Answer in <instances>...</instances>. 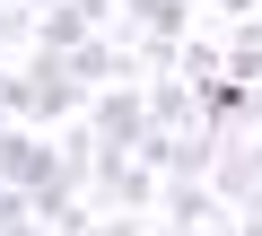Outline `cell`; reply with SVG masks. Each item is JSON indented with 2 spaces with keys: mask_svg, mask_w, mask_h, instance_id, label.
<instances>
[{
  "mask_svg": "<svg viewBox=\"0 0 262 236\" xmlns=\"http://www.w3.org/2000/svg\"><path fill=\"white\" fill-rule=\"evenodd\" d=\"M227 70L262 79V18H236V35H227Z\"/></svg>",
  "mask_w": 262,
  "mask_h": 236,
  "instance_id": "obj_6",
  "label": "cell"
},
{
  "mask_svg": "<svg viewBox=\"0 0 262 236\" xmlns=\"http://www.w3.org/2000/svg\"><path fill=\"white\" fill-rule=\"evenodd\" d=\"M210 175H219V192H227V201H245V192L262 184V140H253V132H219Z\"/></svg>",
  "mask_w": 262,
  "mask_h": 236,
  "instance_id": "obj_5",
  "label": "cell"
},
{
  "mask_svg": "<svg viewBox=\"0 0 262 236\" xmlns=\"http://www.w3.org/2000/svg\"><path fill=\"white\" fill-rule=\"evenodd\" d=\"M79 96H88V88H79L70 53H44V44H35V61L9 70V105H18V123H70Z\"/></svg>",
  "mask_w": 262,
  "mask_h": 236,
  "instance_id": "obj_2",
  "label": "cell"
},
{
  "mask_svg": "<svg viewBox=\"0 0 262 236\" xmlns=\"http://www.w3.org/2000/svg\"><path fill=\"white\" fill-rule=\"evenodd\" d=\"M158 192H166V175H158L140 149H96V227H140V219H158Z\"/></svg>",
  "mask_w": 262,
  "mask_h": 236,
  "instance_id": "obj_1",
  "label": "cell"
},
{
  "mask_svg": "<svg viewBox=\"0 0 262 236\" xmlns=\"http://www.w3.org/2000/svg\"><path fill=\"white\" fill-rule=\"evenodd\" d=\"M0 123H18V105H9V70H0Z\"/></svg>",
  "mask_w": 262,
  "mask_h": 236,
  "instance_id": "obj_7",
  "label": "cell"
},
{
  "mask_svg": "<svg viewBox=\"0 0 262 236\" xmlns=\"http://www.w3.org/2000/svg\"><path fill=\"white\" fill-rule=\"evenodd\" d=\"M158 227H236V201L210 192L201 175H166V192H158Z\"/></svg>",
  "mask_w": 262,
  "mask_h": 236,
  "instance_id": "obj_4",
  "label": "cell"
},
{
  "mask_svg": "<svg viewBox=\"0 0 262 236\" xmlns=\"http://www.w3.org/2000/svg\"><path fill=\"white\" fill-rule=\"evenodd\" d=\"M88 123H96V149H140V140L158 132V123H149V79H114Z\"/></svg>",
  "mask_w": 262,
  "mask_h": 236,
  "instance_id": "obj_3",
  "label": "cell"
}]
</instances>
